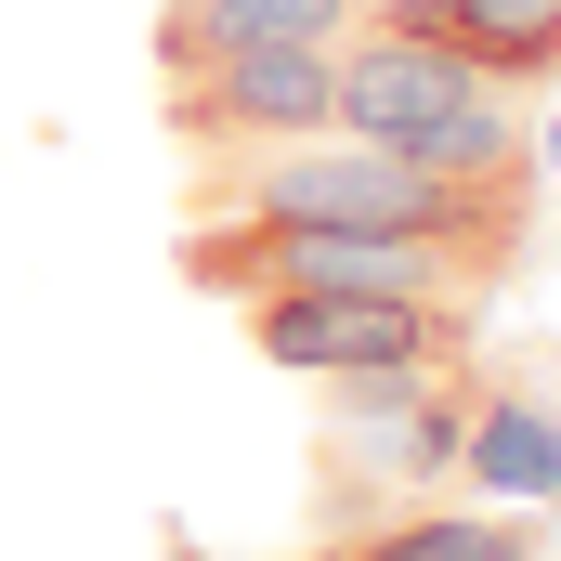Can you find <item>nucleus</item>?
Here are the masks:
<instances>
[{"mask_svg":"<svg viewBox=\"0 0 561 561\" xmlns=\"http://www.w3.org/2000/svg\"><path fill=\"white\" fill-rule=\"evenodd\" d=\"M170 561H196V549H183V536H170ZM300 561H340V549H300Z\"/></svg>","mask_w":561,"mask_h":561,"instance_id":"10","label":"nucleus"},{"mask_svg":"<svg viewBox=\"0 0 561 561\" xmlns=\"http://www.w3.org/2000/svg\"><path fill=\"white\" fill-rule=\"evenodd\" d=\"M523 262V236H353V222H249V209H183V287L196 300H275V287H366L483 313Z\"/></svg>","mask_w":561,"mask_h":561,"instance_id":"1","label":"nucleus"},{"mask_svg":"<svg viewBox=\"0 0 561 561\" xmlns=\"http://www.w3.org/2000/svg\"><path fill=\"white\" fill-rule=\"evenodd\" d=\"M457 470L483 483V496H510V510H549L561 496V419L536 392H470V431H457Z\"/></svg>","mask_w":561,"mask_h":561,"instance_id":"8","label":"nucleus"},{"mask_svg":"<svg viewBox=\"0 0 561 561\" xmlns=\"http://www.w3.org/2000/svg\"><path fill=\"white\" fill-rule=\"evenodd\" d=\"M366 13H392V26H431V39H457L510 105H536L561 79V0H366Z\"/></svg>","mask_w":561,"mask_h":561,"instance_id":"6","label":"nucleus"},{"mask_svg":"<svg viewBox=\"0 0 561 561\" xmlns=\"http://www.w3.org/2000/svg\"><path fill=\"white\" fill-rule=\"evenodd\" d=\"M249 313V353L313 379L340 419H392L419 405L431 379L470 366V313H431V300H366V287H275V300H236Z\"/></svg>","mask_w":561,"mask_h":561,"instance_id":"3","label":"nucleus"},{"mask_svg":"<svg viewBox=\"0 0 561 561\" xmlns=\"http://www.w3.org/2000/svg\"><path fill=\"white\" fill-rule=\"evenodd\" d=\"M183 209H249V222H353V236H536V196H470L431 157L366 131L262 144V157H196Z\"/></svg>","mask_w":561,"mask_h":561,"instance_id":"2","label":"nucleus"},{"mask_svg":"<svg viewBox=\"0 0 561 561\" xmlns=\"http://www.w3.org/2000/svg\"><path fill=\"white\" fill-rule=\"evenodd\" d=\"M366 0H157V79H196L262 39H340Z\"/></svg>","mask_w":561,"mask_h":561,"instance_id":"7","label":"nucleus"},{"mask_svg":"<svg viewBox=\"0 0 561 561\" xmlns=\"http://www.w3.org/2000/svg\"><path fill=\"white\" fill-rule=\"evenodd\" d=\"M170 144L183 157H262V144H313L340 131V39H262V53H222L196 79H157Z\"/></svg>","mask_w":561,"mask_h":561,"instance_id":"4","label":"nucleus"},{"mask_svg":"<svg viewBox=\"0 0 561 561\" xmlns=\"http://www.w3.org/2000/svg\"><path fill=\"white\" fill-rule=\"evenodd\" d=\"M496 79L457 53V39H431V26H392V13H353L340 26V131L366 144H431L457 105H483Z\"/></svg>","mask_w":561,"mask_h":561,"instance_id":"5","label":"nucleus"},{"mask_svg":"<svg viewBox=\"0 0 561 561\" xmlns=\"http://www.w3.org/2000/svg\"><path fill=\"white\" fill-rule=\"evenodd\" d=\"M327 549L340 561H536V523H510V510H379Z\"/></svg>","mask_w":561,"mask_h":561,"instance_id":"9","label":"nucleus"}]
</instances>
